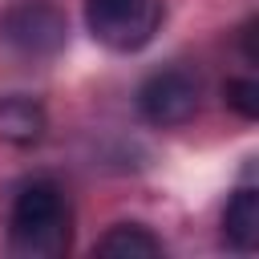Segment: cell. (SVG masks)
<instances>
[{
    "mask_svg": "<svg viewBox=\"0 0 259 259\" xmlns=\"http://www.w3.org/2000/svg\"><path fill=\"white\" fill-rule=\"evenodd\" d=\"M223 97H227V105H231L243 121H255V117H259V85H255L251 77L227 81V85H223Z\"/></svg>",
    "mask_w": 259,
    "mask_h": 259,
    "instance_id": "cell-8",
    "label": "cell"
},
{
    "mask_svg": "<svg viewBox=\"0 0 259 259\" xmlns=\"http://www.w3.org/2000/svg\"><path fill=\"white\" fill-rule=\"evenodd\" d=\"M73 247V206L57 182H28L8 210L4 251L12 259H61Z\"/></svg>",
    "mask_w": 259,
    "mask_h": 259,
    "instance_id": "cell-1",
    "label": "cell"
},
{
    "mask_svg": "<svg viewBox=\"0 0 259 259\" xmlns=\"http://www.w3.org/2000/svg\"><path fill=\"white\" fill-rule=\"evenodd\" d=\"M162 251H166L162 239L142 223H117L93 243V255H113V259H150Z\"/></svg>",
    "mask_w": 259,
    "mask_h": 259,
    "instance_id": "cell-7",
    "label": "cell"
},
{
    "mask_svg": "<svg viewBox=\"0 0 259 259\" xmlns=\"http://www.w3.org/2000/svg\"><path fill=\"white\" fill-rule=\"evenodd\" d=\"M223 239L243 255H251L259 247V190L255 186H239L231 194V202L223 210Z\"/></svg>",
    "mask_w": 259,
    "mask_h": 259,
    "instance_id": "cell-6",
    "label": "cell"
},
{
    "mask_svg": "<svg viewBox=\"0 0 259 259\" xmlns=\"http://www.w3.org/2000/svg\"><path fill=\"white\" fill-rule=\"evenodd\" d=\"M49 130L45 105L24 97V93H8L0 97V138L8 146H36Z\"/></svg>",
    "mask_w": 259,
    "mask_h": 259,
    "instance_id": "cell-5",
    "label": "cell"
},
{
    "mask_svg": "<svg viewBox=\"0 0 259 259\" xmlns=\"http://www.w3.org/2000/svg\"><path fill=\"white\" fill-rule=\"evenodd\" d=\"M65 40H69V24L53 4H20L0 16V45L20 57H32V61L57 57Z\"/></svg>",
    "mask_w": 259,
    "mask_h": 259,
    "instance_id": "cell-4",
    "label": "cell"
},
{
    "mask_svg": "<svg viewBox=\"0 0 259 259\" xmlns=\"http://www.w3.org/2000/svg\"><path fill=\"white\" fill-rule=\"evenodd\" d=\"M243 57H247L251 65L259 61V53H255V20H247V24H243Z\"/></svg>",
    "mask_w": 259,
    "mask_h": 259,
    "instance_id": "cell-9",
    "label": "cell"
},
{
    "mask_svg": "<svg viewBox=\"0 0 259 259\" xmlns=\"http://www.w3.org/2000/svg\"><path fill=\"white\" fill-rule=\"evenodd\" d=\"M198 105H202V81L190 69H158L138 89V113L158 130L186 125L198 113Z\"/></svg>",
    "mask_w": 259,
    "mask_h": 259,
    "instance_id": "cell-3",
    "label": "cell"
},
{
    "mask_svg": "<svg viewBox=\"0 0 259 259\" xmlns=\"http://www.w3.org/2000/svg\"><path fill=\"white\" fill-rule=\"evenodd\" d=\"M166 16V0H85V28L109 53L146 49Z\"/></svg>",
    "mask_w": 259,
    "mask_h": 259,
    "instance_id": "cell-2",
    "label": "cell"
}]
</instances>
